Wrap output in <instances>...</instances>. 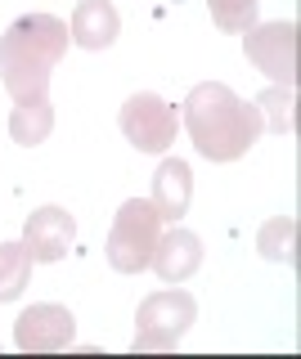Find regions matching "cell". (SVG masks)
<instances>
[{
  "mask_svg": "<svg viewBox=\"0 0 301 359\" xmlns=\"http://www.w3.org/2000/svg\"><path fill=\"white\" fill-rule=\"evenodd\" d=\"M68 22L54 14H23L18 22H9V32L0 36V81L14 104L46 99L50 72L68 54Z\"/></svg>",
  "mask_w": 301,
  "mask_h": 359,
  "instance_id": "obj_1",
  "label": "cell"
},
{
  "mask_svg": "<svg viewBox=\"0 0 301 359\" xmlns=\"http://www.w3.org/2000/svg\"><path fill=\"white\" fill-rule=\"evenodd\" d=\"M185 130L207 162H234V157H243L256 144L265 121L256 112V104L239 99L229 86L203 81L185 99Z\"/></svg>",
  "mask_w": 301,
  "mask_h": 359,
  "instance_id": "obj_2",
  "label": "cell"
},
{
  "mask_svg": "<svg viewBox=\"0 0 301 359\" xmlns=\"http://www.w3.org/2000/svg\"><path fill=\"white\" fill-rule=\"evenodd\" d=\"M162 216L158 207H153L149 198H126L113 220V229H108V265L117 269V274H140V269H149L153 261V247L162 238Z\"/></svg>",
  "mask_w": 301,
  "mask_h": 359,
  "instance_id": "obj_3",
  "label": "cell"
},
{
  "mask_svg": "<svg viewBox=\"0 0 301 359\" xmlns=\"http://www.w3.org/2000/svg\"><path fill=\"white\" fill-rule=\"evenodd\" d=\"M194 319H198V301L189 297L185 287L153 292L149 301H140V314H135V351L140 355L171 351V346L194 328Z\"/></svg>",
  "mask_w": 301,
  "mask_h": 359,
  "instance_id": "obj_4",
  "label": "cell"
},
{
  "mask_svg": "<svg viewBox=\"0 0 301 359\" xmlns=\"http://www.w3.org/2000/svg\"><path fill=\"white\" fill-rule=\"evenodd\" d=\"M121 135L135 144L140 153H166L175 144V130H180V117H175L171 104H162L158 95H131L121 104Z\"/></svg>",
  "mask_w": 301,
  "mask_h": 359,
  "instance_id": "obj_5",
  "label": "cell"
},
{
  "mask_svg": "<svg viewBox=\"0 0 301 359\" xmlns=\"http://www.w3.org/2000/svg\"><path fill=\"white\" fill-rule=\"evenodd\" d=\"M243 50L256 72H265L274 86L297 81V22H261V27L243 32Z\"/></svg>",
  "mask_w": 301,
  "mask_h": 359,
  "instance_id": "obj_6",
  "label": "cell"
},
{
  "mask_svg": "<svg viewBox=\"0 0 301 359\" xmlns=\"http://www.w3.org/2000/svg\"><path fill=\"white\" fill-rule=\"evenodd\" d=\"M76 332V319L68 306H54V301H41V306H27L14 323V346L23 355H46V351H63Z\"/></svg>",
  "mask_w": 301,
  "mask_h": 359,
  "instance_id": "obj_7",
  "label": "cell"
},
{
  "mask_svg": "<svg viewBox=\"0 0 301 359\" xmlns=\"http://www.w3.org/2000/svg\"><path fill=\"white\" fill-rule=\"evenodd\" d=\"M72 238H76V224L63 207H36L23 224V247H27L32 261H41V265L63 261Z\"/></svg>",
  "mask_w": 301,
  "mask_h": 359,
  "instance_id": "obj_8",
  "label": "cell"
},
{
  "mask_svg": "<svg viewBox=\"0 0 301 359\" xmlns=\"http://www.w3.org/2000/svg\"><path fill=\"white\" fill-rule=\"evenodd\" d=\"M149 265L158 269L162 283H185V278L203 265V243H198V233L171 224V233H162L158 247H153V261Z\"/></svg>",
  "mask_w": 301,
  "mask_h": 359,
  "instance_id": "obj_9",
  "label": "cell"
},
{
  "mask_svg": "<svg viewBox=\"0 0 301 359\" xmlns=\"http://www.w3.org/2000/svg\"><path fill=\"white\" fill-rule=\"evenodd\" d=\"M189 198H194V171H189V162L180 157H166V162L153 171V207H158V216L166 224H175L189 211Z\"/></svg>",
  "mask_w": 301,
  "mask_h": 359,
  "instance_id": "obj_10",
  "label": "cell"
},
{
  "mask_svg": "<svg viewBox=\"0 0 301 359\" xmlns=\"http://www.w3.org/2000/svg\"><path fill=\"white\" fill-rule=\"evenodd\" d=\"M72 41L81 45V50H108V45L117 41L121 32V18L117 9L108 5V0H81V5L72 9Z\"/></svg>",
  "mask_w": 301,
  "mask_h": 359,
  "instance_id": "obj_11",
  "label": "cell"
},
{
  "mask_svg": "<svg viewBox=\"0 0 301 359\" xmlns=\"http://www.w3.org/2000/svg\"><path fill=\"white\" fill-rule=\"evenodd\" d=\"M50 130H54L50 99H27V104H14V112H9V135H14V144L36 149V144L50 140Z\"/></svg>",
  "mask_w": 301,
  "mask_h": 359,
  "instance_id": "obj_12",
  "label": "cell"
},
{
  "mask_svg": "<svg viewBox=\"0 0 301 359\" xmlns=\"http://www.w3.org/2000/svg\"><path fill=\"white\" fill-rule=\"evenodd\" d=\"M32 278V256L23 243H0V301H14Z\"/></svg>",
  "mask_w": 301,
  "mask_h": 359,
  "instance_id": "obj_13",
  "label": "cell"
},
{
  "mask_svg": "<svg viewBox=\"0 0 301 359\" xmlns=\"http://www.w3.org/2000/svg\"><path fill=\"white\" fill-rule=\"evenodd\" d=\"M293 243H297V220L293 216H274L261 224V233H256V247H261L265 261H283L293 265Z\"/></svg>",
  "mask_w": 301,
  "mask_h": 359,
  "instance_id": "obj_14",
  "label": "cell"
},
{
  "mask_svg": "<svg viewBox=\"0 0 301 359\" xmlns=\"http://www.w3.org/2000/svg\"><path fill=\"white\" fill-rule=\"evenodd\" d=\"M293 104H297V95H293V86H270L261 99H256V112H261V121L270 126L274 135H293Z\"/></svg>",
  "mask_w": 301,
  "mask_h": 359,
  "instance_id": "obj_15",
  "label": "cell"
},
{
  "mask_svg": "<svg viewBox=\"0 0 301 359\" xmlns=\"http://www.w3.org/2000/svg\"><path fill=\"white\" fill-rule=\"evenodd\" d=\"M256 5H261V0H207L211 22H216L220 32H234V36H243V32L256 27Z\"/></svg>",
  "mask_w": 301,
  "mask_h": 359,
  "instance_id": "obj_16",
  "label": "cell"
}]
</instances>
